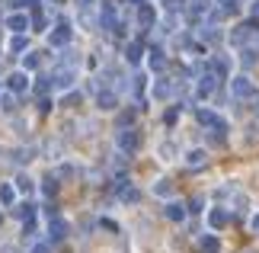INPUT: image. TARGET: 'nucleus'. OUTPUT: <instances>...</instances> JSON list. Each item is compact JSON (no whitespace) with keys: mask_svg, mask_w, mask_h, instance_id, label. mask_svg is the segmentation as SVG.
Returning a JSON list of instances; mask_svg holds the SVG:
<instances>
[{"mask_svg":"<svg viewBox=\"0 0 259 253\" xmlns=\"http://www.w3.org/2000/svg\"><path fill=\"white\" fill-rule=\"evenodd\" d=\"M115 144H118L122 154H135V151L141 148V131H138V128H122L115 135Z\"/></svg>","mask_w":259,"mask_h":253,"instance_id":"1","label":"nucleus"},{"mask_svg":"<svg viewBox=\"0 0 259 253\" xmlns=\"http://www.w3.org/2000/svg\"><path fill=\"white\" fill-rule=\"evenodd\" d=\"M256 42H259V32H256V26H253V23H246V26H237L234 32H231V45H234V48L256 45Z\"/></svg>","mask_w":259,"mask_h":253,"instance_id":"2","label":"nucleus"},{"mask_svg":"<svg viewBox=\"0 0 259 253\" xmlns=\"http://www.w3.org/2000/svg\"><path fill=\"white\" fill-rule=\"evenodd\" d=\"M231 96L234 99H250V96H256V87H253V80L250 77H234L231 80Z\"/></svg>","mask_w":259,"mask_h":253,"instance_id":"3","label":"nucleus"},{"mask_svg":"<svg viewBox=\"0 0 259 253\" xmlns=\"http://www.w3.org/2000/svg\"><path fill=\"white\" fill-rule=\"evenodd\" d=\"M48 42H52L55 48H64L67 42H71V23H67V19H61V23H58L52 32H48Z\"/></svg>","mask_w":259,"mask_h":253,"instance_id":"4","label":"nucleus"},{"mask_svg":"<svg viewBox=\"0 0 259 253\" xmlns=\"http://www.w3.org/2000/svg\"><path fill=\"white\" fill-rule=\"evenodd\" d=\"M7 90L10 93H26L29 90V74L26 70H13V74L7 77Z\"/></svg>","mask_w":259,"mask_h":253,"instance_id":"5","label":"nucleus"},{"mask_svg":"<svg viewBox=\"0 0 259 253\" xmlns=\"http://www.w3.org/2000/svg\"><path fill=\"white\" fill-rule=\"evenodd\" d=\"M64 237H67V221L52 215L48 218V240H64Z\"/></svg>","mask_w":259,"mask_h":253,"instance_id":"6","label":"nucleus"},{"mask_svg":"<svg viewBox=\"0 0 259 253\" xmlns=\"http://www.w3.org/2000/svg\"><path fill=\"white\" fill-rule=\"evenodd\" d=\"M74 77H77V70H74V67H61V70H55L52 84H55L58 90H67V87H74Z\"/></svg>","mask_w":259,"mask_h":253,"instance_id":"7","label":"nucleus"},{"mask_svg":"<svg viewBox=\"0 0 259 253\" xmlns=\"http://www.w3.org/2000/svg\"><path fill=\"white\" fill-rule=\"evenodd\" d=\"M208 225H211L214 231L227 228V225H231V211H227V208H211V211H208Z\"/></svg>","mask_w":259,"mask_h":253,"instance_id":"8","label":"nucleus"},{"mask_svg":"<svg viewBox=\"0 0 259 253\" xmlns=\"http://www.w3.org/2000/svg\"><path fill=\"white\" fill-rule=\"evenodd\" d=\"M118 189V199L125 202V205H135V202H141V192H138L135 186H128V183H115Z\"/></svg>","mask_w":259,"mask_h":253,"instance_id":"9","label":"nucleus"},{"mask_svg":"<svg viewBox=\"0 0 259 253\" xmlns=\"http://www.w3.org/2000/svg\"><path fill=\"white\" fill-rule=\"evenodd\" d=\"M205 164H208V154H205L202 148H195V151H189V154H186V167L189 170H202Z\"/></svg>","mask_w":259,"mask_h":253,"instance_id":"10","label":"nucleus"},{"mask_svg":"<svg viewBox=\"0 0 259 253\" xmlns=\"http://www.w3.org/2000/svg\"><path fill=\"white\" fill-rule=\"evenodd\" d=\"M7 29H10V32H26V29H29V16L26 13H10L7 16Z\"/></svg>","mask_w":259,"mask_h":253,"instance_id":"11","label":"nucleus"},{"mask_svg":"<svg viewBox=\"0 0 259 253\" xmlns=\"http://www.w3.org/2000/svg\"><path fill=\"white\" fill-rule=\"evenodd\" d=\"M96 106L109 113V109H115V106H118V96L112 93V90H99V93H96Z\"/></svg>","mask_w":259,"mask_h":253,"instance_id":"12","label":"nucleus"},{"mask_svg":"<svg viewBox=\"0 0 259 253\" xmlns=\"http://www.w3.org/2000/svg\"><path fill=\"white\" fill-rule=\"evenodd\" d=\"M154 19H157L154 7H147V4L138 7V23H141V29H151V26H154Z\"/></svg>","mask_w":259,"mask_h":253,"instance_id":"13","label":"nucleus"},{"mask_svg":"<svg viewBox=\"0 0 259 253\" xmlns=\"http://www.w3.org/2000/svg\"><path fill=\"white\" fill-rule=\"evenodd\" d=\"M99 26H103L106 29V32H115V10L112 7H103V13H99Z\"/></svg>","mask_w":259,"mask_h":253,"instance_id":"14","label":"nucleus"},{"mask_svg":"<svg viewBox=\"0 0 259 253\" xmlns=\"http://www.w3.org/2000/svg\"><path fill=\"white\" fill-rule=\"evenodd\" d=\"M163 211H166V218H170V221H183L186 218V205H183V202H170Z\"/></svg>","mask_w":259,"mask_h":253,"instance_id":"15","label":"nucleus"},{"mask_svg":"<svg viewBox=\"0 0 259 253\" xmlns=\"http://www.w3.org/2000/svg\"><path fill=\"white\" fill-rule=\"evenodd\" d=\"M170 93H173V84H170V80H157V84H154V96L157 99H170Z\"/></svg>","mask_w":259,"mask_h":253,"instance_id":"16","label":"nucleus"},{"mask_svg":"<svg viewBox=\"0 0 259 253\" xmlns=\"http://www.w3.org/2000/svg\"><path fill=\"white\" fill-rule=\"evenodd\" d=\"M198 247H202V253H218V250H221V244H218L214 234H205L202 240H198Z\"/></svg>","mask_w":259,"mask_h":253,"instance_id":"17","label":"nucleus"},{"mask_svg":"<svg viewBox=\"0 0 259 253\" xmlns=\"http://www.w3.org/2000/svg\"><path fill=\"white\" fill-rule=\"evenodd\" d=\"M154 196L170 199L173 196V183H170V179H157V183H154Z\"/></svg>","mask_w":259,"mask_h":253,"instance_id":"18","label":"nucleus"},{"mask_svg":"<svg viewBox=\"0 0 259 253\" xmlns=\"http://www.w3.org/2000/svg\"><path fill=\"white\" fill-rule=\"evenodd\" d=\"M147 64H151V70H163V67H166V58H163V52H157V48H154V52L147 55Z\"/></svg>","mask_w":259,"mask_h":253,"instance_id":"19","label":"nucleus"},{"mask_svg":"<svg viewBox=\"0 0 259 253\" xmlns=\"http://www.w3.org/2000/svg\"><path fill=\"white\" fill-rule=\"evenodd\" d=\"M13 199H16V189L10 186V183H0V202L10 208V205H13Z\"/></svg>","mask_w":259,"mask_h":253,"instance_id":"20","label":"nucleus"},{"mask_svg":"<svg viewBox=\"0 0 259 253\" xmlns=\"http://www.w3.org/2000/svg\"><path fill=\"white\" fill-rule=\"evenodd\" d=\"M13 183H16V189H19V192H23V196H29V192H32V189H35V183H32V179H29L26 173H19V176L13 179Z\"/></svg>","mask_w":259,"mask_h":253,"instance_id":"21","label":"nucleus"},{"mask_svg":"<svg viewBox=\"0 0 259 253\" xmlns=\"http://www.w3.org/2000/svg\"><path fill=\"white\" fill-rule=\"evenodd\" d=\"M38 64H42V55H38V52H29V55H23V70H35Z\"/></svg>","mask_w":259,"mask_h":253,"instance_id":"22","label":"nucleus"},{"mask_svg":"<svg viewBox=\"0 0 259 253\" xmlns=\"http://www.w3.org/2000/svg\"><path fill=\"white\" fill-rule=\"evenodd\" d=\"M141 55H144V48L138 45V42H132V45L125 48V58H128V61H132V64H138V61H141Z\"/></svg>","mask_w":259,"mask_h":253,"instance_id":"23","label":"nucleus"},{"mask_svg":"<svg viewBox=\"0 0 259 253\" xmlns=\"http://www.w3.org/2000/svg\"><path fill=\"white\" fill-rule=\"evenodd\" d=\"M26 45H29V42H26L23 32H16L13 39H10V52H26Z\"/></svg>","mask_w":259,"mask_h":253,"instance_id":"24","label":"nucleus"},{"mask_svg":"<svg viewBox=\"0 0 259 253\" xmlns=\"http://www.w3.org/2000/svg\"><path fill=\"white\" fill-rule=\"evenodd\" d=\"M13 160H16V164H29V160H32V148H19V151H13Z\"/></svg>","mask_w":259,"mask_h":253,"instance_id":"25","label":"nucleus"},{"mask_svg":"<svg viewBox=\"0 0 259 253\" xmlns=\"http://www.w3.org/2000/svg\"><path fill=\"white\" fill-rule=\"evenodd\" d=\"M173 154H176V144L173 141H163L160 144V160H173Z\"/></svg>","mask_w":259,"mask_h":253,"instance_id":"26","label":"nucleus"},{"mask_svg":"<svg viewBox=\"0 0 259 253\" xmlns=\"http://www.w3.org/2000/svg\"><path fill=\"white\" fill-rule=\"evenodd\" d=\"M16 215L23 218V221H29V218L35 215V205H32V202H26V205H19V208H16Z\"/></svg>","mask_w":259,"mask_h":253,"instance_id":"27","label":"nucleus"},{"mask_svg":"<svg viewBox=\"0 0 259 253\" xmlns=\"http://www.w3.org/2000/svg\"><path fill=\"white\" fill-rule=\"evenodd\" d=\"M42 192H45V196H48V199H52V196H55V192H58V179H55V176H48V179H45V183H42Z\"/></svg>","mask_w":259,"mask_h":253,"instance_id":"28","label":"nucleus"},{"mask_svg":"<svg viewBox=\"0 0 259 253\" xmlns=\"http://www.w3.org/2000/svg\"><path fill=\"white\" fill-rule=\"evenodd\" d=\"M52 87H55V84H52V77H42V80L35 84V93H38V96H45V93H48Z\"/></svg>","mask_w":259,"mask_h":253,"instance_id":"29","label":"nucleus"},{"mask_svg":"<svg viewBox=\"0 0 259 253\" xmlns=\"http://www.w3.org/2000/svg\"><path fill=\"white\" fill-rule=\"evenodd\" d=\"M0 109H4V113H13V109H16V99L10 96V93H7V96H0Z\"/></svg>","mask_w":259,"mask_h":253,"instance_id":"30","label":"nucleus"},{"mask_svg":"<svg viewBox=\"0 0 259 253\" xmlns=\"http://www.w3.org/2000/svg\"><path fill=\"white\" fill-rule=\"evenodd\" d=\"M132 122H135V113H132V109L118 116V125H122V128H132Z\"/></svg>","mask_w":259,"mask_h":253,"instance_id":"31","label":"nucleus"},{"mask_svg":"<svg viewBox=\"0 0 259 253\" xmlns=\"http://www.w3.org/2000/svg\"><path fill=\"white\" fill-rule=\"evenodd\" d=\"M45 23H48V19H45L42 13H35L32 19H29V26H35V29H38V32H42V29H45Z\"/></svg>","mask_w":259,"mask_h":253,"instance_id":"32","label":"nucleus"},{"mask_svg":"<svg viewBox=\"0 0 259 253\" xmlns=\"http://www.w3.org/2000/svg\"><path fill=\"white\" fill-rule=\"evenodd\" d=\"M132 80H135V84H132V90H135L138 96H141V90H144V80H147V77H144V74H138V77H132Z\"/></svg>","mask_w":259,"mask_h":253,"instance_id":"33","label":"nucleus"},{"mask_svg":"<svg viewBox=\"0 0 259 253\" xmlns=\"http://www.w3.org/2000/svg\"><path fill=\"white\" fill-rule=\"evenodd\" d=\"M179 7H183V0H163V10H170V13H176Z\"/></svg>","mask_w":259,"mask_h":253,"instance_id":"34","label":"nucleus"},{"mask_svg":"<svg viewBox=\"0 0 259 253\" xmlns=\"http://www.w3.org/2000/svg\"><path fill=\"white\" fill-rule=\"evenodd\" d=\"M29 253H52V247H48V244H32Z\"/></svg>","mask_w":259,"mask_h":253,"instance_id":"35","label":"nucleus"},{"mask_svg":"<svg viewBox=\"0 0 259 253\" xmlns=\"http://www.w3.org/2000/svg\"><path fill=\"white\" fill-rule=\"evenodd\" d=\"M176 116H179V109H170V113L163 116V119H166V125H173V122H176Z\"/></svg>","mask_w":259,"mask_h":253,"instance_id":"36","label":"nucleus"},{"mask_svg":"<svg viewBox=\"0 0 259 253\" xmlns=\"http://www.w3.org/2000/svg\"><path fill=\"white\" fill-rule=\"evenodd\" d=\"M10 7H13V10H19V7H26V0H10Z\"/></svg>","mask_w":259,"mask_h":253,"instance_id":"37","label":"nucleus"},{"mask_svg":"<svg viewBox=\"0 0 259 253\" xmlns=\"http://www.w3.org/2000/svg\"><path fill=\"white\" fill-rule=\"evenodd\" d=\"M253 234H259V215H253Z\"/></svg>","mask_w":259,"mask_h":253,"instance_id":"38","label":"nucleus"},{"mask_svg":"<svg viewBox=\"0 0 259 253\" xmlns=\"http://www.w3.org/2000/svg\"><path fill=\"white\" fill-rule=\"evenodd\" d=\"M253 16L259 19V0H256V4H253Z\"/></svg>","mask_w":259,"mask_h":253,"instance_id":"39","label":"nucleus"},{"mask_svg":"<svg viewBox=\"0 0 259 253\" xmlns=\"http://www.w3.org/2000/svg\"><path fill=\"white\" fill-rule=\"evenodd\" d=\"M135 4H138V7H141V4H144V0H135Z\"/></svg>","mask_w":259,"mask_h":253,"instance_id":"40","label":"nucleus"},{"mask_svg":"<svg viewBox=\"0 0 259 253\" xmlns=\"http://www.w3.org/2000/svg\"><path fill=\"white\" fill-rule=\"evenodd\" d=\"M0 225H4V215H0Z\"/></svg>","mask_w":259,"mask_h":253,"instance_id":"41","label":"nucleus"}]
</instances>
